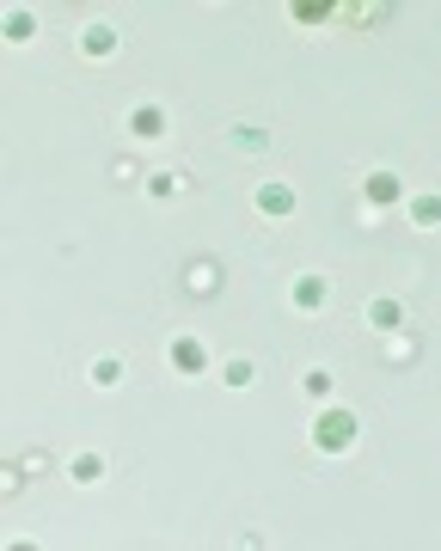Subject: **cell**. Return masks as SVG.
I'll use <instances>...</instances> for the list:
<instances>
[{
  "label": "cell",
  "instance_id": "1",
  "mask_svg": "<svg viewBox=\"0 0 441 551\" xmlns=\"http://www.w3.org/2000/svg\"><path fill=\"white\" fill-rule=\"evenodd\" d=\"M356 441H362V423H356V411H350V405H319V417H313V447H319L325 460L350 454Z\"/></svg>",
  "mask_w": 441,
  "mask_h": 551
},
{
  "label": "cell",
  "instance_id": "2",
  "mask_svg": "<svg viewBox=\"0 0 441 551\" xmlns=\"http://www.w3.org/2000/svg\"><path fill=\"white\" fill-rule=\"evenodd\" d=\"M252 209H258L264 221H288L294 209H301V190H294L288 178H264V184L252 190Z\"/></svg>",
  "mask_w": 441,
  "mask_h": 551
},
{
  "label": "cell",
  "instance_id": "3",
  "mask_svg": "<svg viewBox=\"0 0 441 551\" xmlns=\"http://www.w3.org/2000/svg\"><path fill=\"white\" fill-rule=\"evenodd\" d=\"M362 203H368V215L399 209V203H405V178H399V172H386V166H374V172L362 178Z\"/></svg>",
  "mask_w": 441,
  "mask_h": 551
},
{
  "label": "cell",
  "instance_id": "4",
  "mask_svg": "<svg viewBox=\"0 0 441 551\" xmlns=\"http://www.w3.org/2000/svg\"><path fill=\"white\" fill-rule=\"evenodd\" d=\"M172 374H184V380H203L209 374V343L203 337H172Z\"/></svg>",
  "mask_w": 441,
  "mask_h": 551
},
{
  "label": "cell",
  "instance_id": "5",
  "mask_svg": "<svg viewBox=\"0 0 441 551\" xmlns=\"http://www.w3.org/2000/svg\"><path fill=\"white\" fill-rule=\"evenodd\" d=\"M368 325H374L380 337L405 331V307H399V294H374V300H368Z\"/></svg>",
  "mask_w": 441,
  "mask_h": 551
},
{
  "label": "cell",
  "instance_id": "6",
  "mask_svg": "<svg viewBox=\"0 0 441 551\" xmlns=\"http://www.w3.org/2000/svg\"><path fill=\"white\" fill-rule=\"evenodd\" d=\"M288 300H294L301 313H319L325 300H331V282H325V276H294V282H288Z\"/></svg>",
  "mask_w": 441,
  "mask_h": 551
},
{
  "label": "cell",
  "instance_id": "7",
  "mask_svg": "<svg viewBox=\"0 0 441 551\" xmlns=\"http://www.w3.org/2000/svg\"><path fill=\"white\" fill-rule=\"evenodd\" d=\"M117 43H123V37H117L111 25H86V31H80V56H86V62H111Z\"/></svg>",
  "mask_w": 441,
  "mask_h": 551
},
{
  "label": "cell",
  "instance_id": "8",
  "mask_svg": "<svg viewBox=\"0 0 441 551\" xmlns=\"http://www.w3.org/2000/svg\"><path fill=\"white\" fill-rule=\"evenodd\" d=\"M294 25H307V31H325L331 19H343V7H331V0H294Z\"/></svg>",
  "mask_w": 441,
  "mask_h": 551
},
{
  "label": "cell",
  "instance_id": "9",
  "mask_svg": "<svg viewBox=\"0 0 441 551\" xmlns=\"http://www.w3.org/2000/svg\"><path fill=\"white\" fill-rule=\"evenodd\" d=\"M129 135H135V141H160V135H166V111H160V105H135V111H129Z\"/></svg>",
  "mask_w": 441,
  "mask_h": 551
},
{
  "label": "cell",
  "instance_id": "10",
  "mask_svg": "<svg viewBox=\"0 0 441 551\" xmlns=\"http://www.w3.org/2000/svg\"><path fill=\"white\" fill-rule=\"evenodd\" d=\"M184 288H190V294H221V270H215L209 258H196V264L184 270Z\"/></svg>",
  "mask_w": 441,
  "mask_h": 551
},
{
  "label": "cell",
  "instance_id": "11",
  "mask_svg": "<svg viewBox=\"0 0 441 551\" xmlns=\"http://www.w3.org/2000/svg\"><path fill=\"white\" fill-rule=\"evenodd\" d=\"M86 380H92L98 392H111V386H123V356H98V362L86 368Z\"/></svg>",
  "mask_w": 441,
  "mask_h": 551
},
{
  "label": "cell",
  "instance_id": "12",
  "mask_svg": "<svg viewBox=\"0 0 441 551\" xmlns=\"http://www.w3.org/2000/svg\"><path fill=\"white\" fill-rule=\"evenodd\" d=\"M68 478L74 484H98V478H105V454H92V447H86V454H74L68 460Z\"/></svg>",
  "mask_w": 441,
  "mask_h": 551
},
{
  "label": "cell",
  "instance_id": "13",
  "mask_svg": "<svg viewBox=\"0 0 441 551\" xmlns=\"http://www.w3.org/2000/svg\"><path fill=\"white\" fill-rule=\"evenodd\" d=\"M405 215H411V227H441V196H411Z\"/></svg>",
  "mask_w": 441,
  "mask_h": 551
},
{
  "label": "cell",
  "instance_id": "14",
  "mask_svg": "<svg viewBox=\"0 0 441 551\" xmlns=\"http://www.w3.org/2000/svg\"><path fill=\"white\" fill-rule=\"evenodd\" d=\"M233 147H239V154H264L270 135H264L258 123H233Z\"/></svg>",
  "mask_w": 441,
  "mask_h": 551
},
{
  "label": "cell",
  "instance_id": "15",
  "mask_svg": "<svg viewBox=\"0 0 441 551\" xmlns=\"http://www.w3.org/2000/svg\"><path fill=\"white\" fill-rule=\"evenodd\" d=\"M221 380H227L233 392H245V386H252V380H258V368H252V356H233V362L221 368Z\"/></svg>",
  "mask_w": 441,
  "mask_h": 551
},
{
  "label": "cell",
  "instance_id": "16",
  "mask_svg": "<svg viewBox=\"0 0 441 551\" xmlns=\"http://www.w3.org/2000/svg\"><path fill=\"white\" fill-rule=\"evenodd\" d=\"M31 37H37V19H31L25 7H13V13H7V43H31Z\"/></svg>",
  "mask_w": 441,
  "mask_h": 551
},
{
  "label": "cell",
  "instance_id": "17",
  "mask_svg": "<svg viewBox=\"0 0 441 551\" xmlns=\"http://www.w3.org/2000/svg\"><path fill=\"white\" fill-rule=\"evenodd\" d=\"M301 392L325 405V398H331V368H307V374H301Z\"/></svg>",
  "mask_w": 441,
  "mask_h": 551
},
{
  "label": "cell",
  "instance_id": "18",
  "mask_svg": "<svg viewBox=\"0 0 441 551\" xmlns=\"http://www.w3.org/2000/svg\"><path fill=\"white\" fill-rule=\"evenodd\" d=\"M184 190V172H154L147 178V196H178Z\"/></svg>",
  "mask_w": 441,
  "mask_h": 551
},
{
  "label": "cell",
  "instance_id": "19",
  "mask_svg": "<svg viewBox=\"0 0 441 551\" xmlns=\"http://www.w3.org/2000/svg\"><path fill=\"white\" fill-rule=\"evenodd\" d=\"M343 19H350V25H380L386 7H343Z\"/></svg>",
  "mask_w": 441,
  "mask_h": 551
},
{
  "label": "cell",
  "instance_id": "20",
  "mask_svg": "<svg viewBox=\"0 0 441 551\" xmlns=\"http://www.w3.org/2000/svg\"><path fill=\"white\" fill-rule=\"evenodd\" d=\"M417 356V343L411 337H399V331H392V362H411Z\"/></svg>",
  "mask_w": 441,
  "mask_h": 551
}]
</instances>
